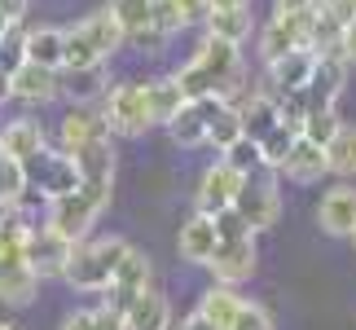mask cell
<instances>
[{"instance_id":"obj_48","label":"cell","mask_w":356,"mask_h":330,"mask_svg":"<svg viewBox=\"0 0 356 330\" xmlns=\"http://www.w3.org/2000/svg\"><path fill=\"white\" fill-rule=\"evenodd\" d=\"M352 246H356V229H352Z\"/></svg>"},{"instance_id":"obj_18","label":"cell","mask_w":356,"mask_h":330,"mask_svg":"<svg viewBox=\"0 0 356 330\" xmlns=\"http://www.w3.org/2000/svg\"><path fill=\"white\" fill-rule=\"evenodd\" d=\"M0 150H5V159H18L22 168H31V163L49 150L44 128H40L35 119H13V123L0 128Z\"/></svg>"},{"instance_id":"obj_31","label":"cell","mask_w":356,"mask_h":330,"mask_svg":"<svg viewBox=\"0 0 356 330\" xmlns=\"http://www.w3.org/2000/svg\"><path fill=\"white\" fill-rule=\"evenodd\" d=\"M325 159H330V172L334 176H356V128H352V123H343V128L330 136Z\"/></svg>"},{"instance_id":"obj_24","label":"cell","mask_w":356,"mask_h":330,"mask_svg":"<svg viewBox=\"0 0 356 330\" xmlns=\"http://www.w3.org/2000/svg\"><path fill=\"white\" fill-rule=\"evenodd\" d=\"M123 322H128V330H172V304H168V295H159L154 286H145V291L136 295V304L123 313Z\"/></svg>"},{"instance_id":"obj_17","label":"cell","mask_w":356,"mask_h":330,"mask_svg":"<svg viewBox=\"0 0 356 330\" xmlns=\"http://www.w3.org/2000/svg\"><path fill=\"white\" fill-rule=\"evenodd\" d=\"M317 220H321L325 233H334V238H352V229H356V185L325 189L321 203H317Z\"/></svg>"},{"instance_id":"obj_33","label":"cell","mask_w":356,"mask_h":330,"mask_svg":"<svg viewBox=\"0 0 356 330\" xmlns=\"http://www.w3.org/2000/svg\"><path fill=\"white\" fill-rule=\"evenodd\" d=\"M242 136H246V132H242V115H238L234 106H225L220 115L211 119V128H207V146H216V150L225 155V150L234 146V141H242Z\"/></svg>"},{"instance_id":"obj_26","label":"cell","mask_w":356,"mask_h":330,"mask_svg":"<svg viewBox=\"0 0 356 330\" xmlns=\"http://www.w3.org/2000/svg\"><path fill=\"white\" fill-rule=\"evenodd\" d=\"M242 115V132L251 136V141H259V136H268L273 128L282 123V110H277V97H268V93H255L246 106H238Z\"/></svg>"},{"instance_id":"obj_8","label":"cell","mask_w":356,"mask_h":330,"mask_svg":"<svg viewBox=\"0 0 356 330\" xmlns=\"http://www.w3.org/2000/svg\"><path fill=\"white\" fill-rule=\"evenodd\" d=\"M234 212L246 220V229H251V233L273 229V225H277V212H282L277 181H273V176H246V185H242V194L234 203Z\"/></svg>"},{"instance_id":"obj_42","label":"cell","mask_w":356,"mask_h":330,"mask_svg":"<svg viewBox=\"0 0 356 330\" xmlns=\"http://www.w3.org/2000/svg\"><path fill=\"white\" fill-rule=\"evenodd\" d=\"M26 5H31V0H0V18H5L9 26L22 22V18H26Z\"/></svg>"},{"instance_id":"obj_12","label":"cell","mask_w":356,"mask_h":330,"mask_svg":"<svg viewBox=\"0 0 356 330\" xmlns=\"http://www.w3.org/2000/svg\"><path fill=\"white\" fill-rule=\"evenodd\" d=\"M259 265V251H255V238H225L220 246H216V256H211V273H216V282L220 286H238L246 282L255 273Z\"/></svg>"},{"instance_id":"obj_25","label":"cell","mask_w":356,"mask_h":330,"mask_svg":"<svg viewBox=\"0 0 356 330\" xmlns=\"http://www.w3.org/2000/svg\"><path fill=\"white\" fill-rule=\"evenodd\" d=\"M40 273L31 265H9V269H0V304L5 308H26L35 299L40 291Z\"/></svg>"},{"instance_id":"obj_49","label":"cell","mask_w":356,"mask_h":330,"mask_svg":"<svg viewBox=\"0 0 356 330\" xmlns=\"http://www.w3.org/2000/svg\"><path fill=\"white\" fill-rule=\"evenodd\" d=\"M0 159H5V150H0Z\"/></svg>"},{"instance_id":"obj_46","label":"cell","mask_w":356,"mask_h":330,"mask_svg":"<svg viewBox=\"0 0 356 330\" xmlns=\"http://www.w3.org/2000/svg\"><path fill=\"white\" fill-rule=\"evenodd\" d=\"M9 97H13V79H9L5 71H0V106H5Z\"/></svg>"},{"instance_id":"obj_38","label":"cell","mask_w":356,"mask_h":330,"mask_svg":"<svg viewBox=\"0 0 356 330\" xmlns=\"http://www.w3.org/2000/svg\"><path fill=\"white\" fill-rule=\"evenodd\" d=\"M229 330H273V317H268L264 304H246L242 299V308H238V317H234Z\"/></svg>"},{"instance_id":"obj_4","label":"cell","mask_w":356,"mask_h":330,"mask_svg":"<svg viewBox=\"0 0 356 330\" xmlns=\"http://www.w3.org/2000/svg\"><path fill=\"white\" fill-rule=\"evenodd\" d=\"M106 207H111V189H106V185H79L75 194L49 203L44 225L53 233H62V238H71V242H84L88 229H92V220H97Z\"/></svg>"},{"instance_id":"obj_43","label":"cell","mask_w":356,"mask_h":330,"mask_svg":"<svg viewBox=\"0 0 356 330\" xmlns=\"http://www.w3.org/2000/svg\"><path fill=\"white\" fill-rule=\"evenodd\" d=\"M181 330H216V322H207V317H202V313L194 308V313H189V317L181 322Z\"/></svg>"},{"instance_id":"obj_35","label":"cell","mask_w":356,"mask_h":330,"mask_svg":"<svg viewBox=\"0 0 356 330\" xmlns=\"http://www.w3.org/2000/svg\"><path fill=\"white\" fill-rule=\"evenodd\" d=\"M343 128V119L334 115V110H308L304 123H299V136H308V141H317V146H330V136Z\"/></svg>"},{"instance_id":"obj_15","label":"cell","mask_w":356,"mask_h":330,"mask_svg":"<svg viewBox=\"0 0 356 330\" xmlns=\"http://www.w3.org/2000/svg\"><path fill=\"white\" fill-rule=\"evenodd\" d=\"M312 66H317V53L312 49H295V53H286V58L268 62V88H273L268 97H286V93L308 88Z\"/></svg>"},{"instance_id":"obj_20","label":"cell","mask_w":356,"mask_h":330,"mask_svg":"<svg viewBox=\"0 0 356 330\" xmlns=\"http://www.w3.org/2000/svg\"><path fill=\"white\" fill-rule=\"evenodd\" d=\"M325 172H330L325 146L308 141V136H299V141L291 146V155H286V163H282V176H286V181H295V185H312V181H321Z\"/></svg>"},{"instance_id":"obj_9","label":"cell","mask_w":356,"mask_h":330,"mask_svg":"<svg viewBox=\"0 0 356 330\" xmlns=\"http://www.w3.org/2000/svg\"><path fill=\"white\" fill-rule=\"evenodd\" d=\"M71 251H75L71 238L53 233L49 225H31V233H26V246H22V260L40 273V278H62L66 265H71Z\"/></svg>"},{"instance_id":"obj_34","label":"cell","mask_w":356,"mask_h":330,"mask_svg":"<svg viewBox=\"0 0 356 330\" xmlns=\"http://www.w3.org/2000/svg\"><path fill=\"white\" fill-rule=\"evenodd\" d=\"M22 62H26V26L13 22V26H5V36H0V71L13 75Z\"/></svg>"},{"instance_id":"obj_11","label":"cell","mask_w":356,"mask_h":330,"mask_svg":"<svg viewBox=\"0 0 356 330\" xmlns=\"http://www.w3.org/2000/svg\"><path fill=\"white\" fill-rule=\"evenodd\" d=\"M220 110H225V97H194V102H185V106H181V115L168 123L172 141H176V146H185V150L207 146V128H211V119L220 115Z\"/></svg>"},{"instance_id":"obj_39","label":"cell","mask_w":356,"mask_h":330,"mask_svg":"<svg viewBox=\"0 0 356 330\" xmlns=\"http://www.w3.org/2000/svg\"><path fill=\"white\" fill-rule=\"evenodd\" d=\"M62 330H97V308H75L62 317Z\"/></svg>"},{"instance_id":"obj_3","label":"cell","mask_w":356,"mask_h":330,"mask_svg":"<svg viewBox=\"0 0 356 330\" xmlns=\"http://www.w3.org/2000/svg\"><path fill=\"white\" fill-rule=\"evenodd\" d=\"M128 246L132 242H123V238H97V242H75V251H71V265H66L62 278L79 286V291H111V282H115V273H119V260L128 256Z\"/></svg>"},{"instance_id":"obj_22","label":"cell","mask_w":356,"mask_h":330,"mask_svg":"<svg viewBox=\"0 0 356 330\" xmlns=\"http://www.w3.org/2000/svg\"><path fill=\"white\" fill-rule=\"evenodd\" d=\"M111 128H106V119L97 115V110L88 106H71L62 115V155H75V150H84L88 141H97V136H106Z\"/></svg>"},{"instance_id":"obj_13","label":"cell","mask_w":356,"mask_h":330,"mask_svg":"<svg viewBox=\"0 0 356 330\" xmlns=\"http://www.w3.org/2000/svg\"><path fill=\"white\" fill-rule=\"evenodd\" d=\"M26 176H31V181H40V189H44L49 203L75 194V189L84 185V176H79L75 159H71V155H49V150L31 163V168H26Z\"/></svg>"},{"instance_id":"obj_21","label":"cell","mask_w":356,"mask_h":330,"mask_svg":"<svg viewBox=\"0 0 356 330\" xmlns=\"http://www.w3.org/2000/svg\"><path fill=\"white\" fill-rule=\"evenodd\" d=\"M71 159H75L79 176H84V185H106V189L115 185V141H111V132L97 136V141H88L84 150H75Z\"/></svg>"},{"instance_id":"obj_47","label":"cell","mask_w":356,"mask_h":330,"mask_svg":"<svg viewBox=\"0 0 356 330\" xmlns=\"http://www.w3.org/2000/svg\"><path fill=\"white\" fill-rule=\"evenodd\" d=\"M0 330H22V326L18 322H0Z\"/></svg>"},{"instance_id":"obj_10","label":"cell","mask_w":356,"mask_h":330,"mask_svg":"<svg viewBox=\"0 0 356 330\" xmlns=\"http://www.w3.org/2000/svg\"><path fill=\"white\" fill-rule=\"evenodd\" d=\"M106 9L123 26L128 45H163L168 40L159 31V0H106Z\"/></svg>"},{"instance_id":"obj_27","label":"cell","mask_w":356,"mask_h":330,"mask_svg":"<svg viewBox=\"0 0 356 330\" xmlns=\"http://www.w3.org/2000/svg\"><path fill=\"white\" fill-rule=\"evenodd\" d=\"M238 308H242V295L234 291V286H220V282H216L211 291L198 299V313H202L207 322H216V330H229V326H234Z\"/></svg>"},{"instance_id":"obj_23","label":"cell","mask_w":356,"mask_h":330,"mask_svg":"<svg viewBox=\"0 0 356 330\" xmlns=\"http://www.w3.org/2000/svg\"><path fill=\"white\" fill-rule=\"evenodd\" d=\"M26 62L62 71L66 66V26H26Z\"/></svg>"},{"instance_id":"obj_29","label":"cell","mask_w":356,"mask_h":330,"mask_svg":"<svg viewBox=\"0 0 356 330\" xmlns=\"http://www.w3.org/2000/svg\"><path fill=\"white\" fill-rule=\"evenodd\" d=\"M31 189V176L18 159H0V212H13Z\"/></svg>"},{"instance_id":"obj_41","label":"cell","mask_w":356,"mask_h":330,"mask_svg":"<svg viewBox=\"0 0 356 330\" xmlns=\"http://www.w3.org/2000/svg\"><path fill=\"white\" fill-rule=\"evenodd\" d=\"M97 330H128V322H123V313H115L111 304L97 308Z\"/></svg>"},{"instance_id":"obj_6","label":"cell","mask_w":356,"mask_h":330,"mask_svg":"<svg viewBox=\"0 0 356 330\" xmlns=\"http://www.w3.org/2000/svg\"><path fill=\"white\" fill-rule=\"evenodd\" d=\"M295 49H312V9H273L259 31V58L268 66Z\"/></svg>"},{"instance_id":"obj_37","label":"cell","mask_w":356,"mask_h":330,"mask_svg":"<svg viewBox=\"0 0 356 330\" xmlns=\"http://www.w3.org/2000/svg\"><path fill=\"white\" fill-rule=\"evenodd\" d=\"M172 9H176V31L207 26V18H211V0H172Z\"/></svg>"},{"instance_id":"obj_28","label":"cell","mask_w":356,"mask_h":330,"mask_svg":"<svg viewBox=\"0 0 356 330\" xmlns=\"http://www.w3.org/2000/svg\"><path fill=\"white\" fill-rule=\"evenodd\" d=\"M299 141V128L295 123H277L268 136H259V159H264V168L268 172H282V163H286V155H291V146Z\"/></svg>"},{"instance_id":"obj_16","label":"cell","mask_w":356,"mask_h":330,"mask_svg":"<svg viewBox=\"0 0 356 330\" xmlns=\"http://www.w3.org/2000/svg\"><path fill=\"white\" fill-rule=\"evenodd\" d=\"M176 246H181V260H189V265H211L216 246H220V229H216V216H202L194 212L181 225V238H176Z\"/></svg>"},{"instance_id":"obj_7","label":"cell","mask_w":356,"mask_h":330,"mask_svg":"<svg viewBox=\"0 0 356 330\" xmlns=\"http://www.w3.org/2000/svg\"><path fill=\"white\" fill-rule=\"evenodd\" d=\"M242 185H246V176L238 168H229V163H211L207 172L198 176V194H194V207L202 216H225V212H234V203L242 194Z\"/></svg>"},{"instance_id":"obj_30","label":"cell","mask_w":356,"mask_h":330,"mask_svg":"<svg viewBox=\"0 0 356 330\" xmlns=\"http://www.w3.org/2000/svg\"><path fill=\"white\" fill-rule=\"evenodd\" d=\"M185 102L189 97L181 93L176 79H154V84H149V110H154V123H172L176 115H181Z\"/></svg>"},{"instance_id":"obj_14","label":"cell","mask_w":356,"mask_h":330,"mask_svg":"<svg viewBox=\"0 0 356 330\" xmlns=\"http://www.w3.org/2000/svg\"><path fill=\"white\" fill-rule=\"evenodd\" d=\"M145 286H149V256L136 251V246H128V256L119 260V273L111 282V299H106V304H111L115 313H128Z\"/></svg>"},{"instance_id":"obj_19","label":"cell","mask_w":356,"mask_h":330,"mask_svg":"<svg viewBox=\"0 0 356 330\" xmlns=\"http://www.w3.org/2000/svg\"><path fill=\"white\" fill-rule=\"evenodd\" d=\"M9 79H13V97L26 102V106H44L62 93L58 71H49V66H40V62H22Z\"/></svg>"},{"instance_id":"obj_40","label":"cell","mask_w":356,"mask_h":330,"mask_svg":"<svg viewBox=\"0 0 356 330\" xmlns=\"http://www.w3.org/2000/svg\"><path fill=\"white\" fill-rule=\"evenodd\" d=\"M339 58H343L348 66H356V22H348L343 36H339Z\"/></svg>"},{"instance_id":"obj_36","label":"cell","mask_w":356,"mask_h":330,"mask_svg":"<svg viewBox=\"0 0 356 330\" xmlns=\"http://www.w3.org/2000/svg\"><path fill=\"white\" fill-rule=\"evenodd\" d=\"M225 163H229V168H238L242 176H255L259 168H264V159H259V141H251V136L234 141V146L225 150Z\"/></svg>"},{"instance_id":"obj_32","label":"cell","mask_w":356,"mask_h":330,"mask_svg":"<svg viewBox=\"0 0 356 330\" xmlns=\"http://www.w3.org/2000/svg\"><path fill=\"white\" fill-rule=\"evenodd\" d=\"M207 36L211 40H229V45H242V40L251 36V9L211 13V18H207Z\"/></svg>"},{"instance_id":"obj_44","label":"cell","mask_w":356,"mask_h":330,"mask_svg":"<svg viewBox=\"0 0 356 330\" xmlns=\"http://www.w3.org/2000/svg\"><path fill=\"white\" fill-rule=\"evenodd\" d=\"M229 9H251V0H211V13H229Z\"/></svg>"},{"instance_id":"obj_5","label":"cell","mask_w":356,"mask_h":330,"mask_svg":"<svg viewBox=\"0 0 356 330\" xmlns=\"http://www.w3.org/2000/svg\"><path fill=\"white\" fill-rule=\"evenodd\" d=\"M102 119L115 136H141L154 128V110H149V84H115L106 93Z\"/></svg>"},{"instance_id":"obj_45","label":"cell","mask_w":356,"mask_h":330,"mask_svg":"<svg viewBox=\"0 0 356 330\" xmlns=\"http://www.w3.org/2000/svg\"><path fill=\"white\" fill-rule=\"evenodd\" d=\"M317 0H273V9H312Z\"/></svg>"},{"instance_id":"obj_2","label":"cell","mask_w":356,"mask_h":330,"mask_svg":"<svg viewBox=\"0 0 356 330\" xmlns=\"http://www.w3.org/2000/svg\"><path fill=\"white\" fill-rule=\"evenodd\" d=\"M123 45H128V36H123V26L115 22L111 9L92 13V18L66 26V66L62 71L71 75H84V71H97V66L111 58V53H119Z\"/></svg>"},{"instance_id":"obj_1","label":"cell","mask_w":356,"mask_h":330,"mask_svg":"<svg viewBox=\"0 0 356 330\" xmlns=\"http://www.w3.org/2000/svg\"><path fill=\"white\" fill-rule=\"evenodd\" d=\"M172 79L181 84V93L189 102H194V97H225V93L238 84V45L207 36L198 45V53Z\"/></svg>"}]
</instances>
